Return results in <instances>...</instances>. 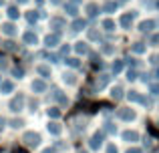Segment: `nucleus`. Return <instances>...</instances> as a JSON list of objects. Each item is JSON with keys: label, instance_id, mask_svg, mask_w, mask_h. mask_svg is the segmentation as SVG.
<instances>
[{"label": "nucleus", "instance_id": "obj_1", "mask_svg": "<svg viewBox=\"0 0 159 153\" xmlns=\"http://www.w3.org/2000/svg\"><path fill=\"white\" fill-rule=\"evenodd\" d=\"M22 141L26 143L28 147H36L40 143V135L39 133H34V131H28V133H24L22 135Z\"/></svg>", "mask_w": 159, "mask_h": 153}, {"label": "nucleus", "instance_id": "obj_2", "mask_svg": "<svg viewBox=\"0 0 159 153\" xmlns=\"http://www.w3.org/2000/svg\"><path fill=\"white\" fill-rule=\"evenodd\" d=\"M58 43H61V34H58V32H52V34H48L47 38H44V44H47L48 48H54Z\"/></svg>", "mask_w": 159, "mask_h": 153}, {"label": "nucleus", "instance_id": "obj_3", "mask_svg": "<svg viewBox=\"0 0 159 153\" xmlns=\"http://www.w3.org/2000/svg\"><path fill=\"white\" fill-rule=\"evenodd\" d=\"M22 40H24V44H28V47H34V44L39 43V36H36L32 30H28V32L22 34Z\"/></svg>", "mask_w": 159, "mask_h": 153}, {"label": "nucleus", "instance_id": "obj_4", "mask_svg": "<svg viewBox=\"0 0 159 153\" xmlns=\"http://www.w3.org/2000/svg\"><path fill=\"white\" fill-rule=\"evenodd\" d=\"M117 115H119V119H123V121H133V119H135V111L133 109H119Z\"/></svg>", "mask_w": 159, "mask_h": 153}, {"label": "nucleus", "instance_id": "obj_5", "mask_svg": "<svg viewBox=\"0 0 159 153\" xmlns=\"http://www.w3.org/2000/svg\"><path fill=\"white\" fill-rule=\"evenodd\" d=\"M133 18H135V12H129V14H123L121 16V20H119V24L123 28H131V24H133Z\"/></svg>", "mask_w": 159, "mask_h": 153}, {"label": "nucleus", "instance_id": "obj_6", "mask_svg": "<svg viewBox=\"0 0 159 153\" xmlns=\"http://www.w3.org/2000/svg\"><path fill=\"white\" fill-rule=\"evenodd\" d=\"M14 91V83L12 81H0V93L2 95H8Z\"/></svg>", "mask_w": 159, "mask_h": 153}, {"label": "nucleus", "instance_id": "obj_7", "mask_svg": "<svg viewBox=\"0 0 159 153\" xmlns=\"http://www.w3.org/2000/svg\"><path fill=\"white\" fill-rule=\"evenodd\" d=\"M48 24H51V28H54V30L58 32V30H61L62 26H65V20H62L61 16H52V18L48 20Z\"/></svg>", "mask_w": 159, "mask_h": 153}, {"label": "nucleus", "instance_id": "obj_8", "mask_svg": "<svg viewBox=\"0 0 159 153\" xmlns=\"http://www.w3.org/2000/svg\"><path fill=\"white\" fill-rule=\"evenodd\" d=\"M22 105H24V97H22V95H18L16 99H12V101H10V111H20V109H22Z\"/></svg>", "mask_w": 159, "mask_h": 153}, {"label": "nucleus", "instance_id": "obj_9", "mask_svg": "<svg viewBox=\"0 0 159 153\" xmlns=\"http://www.w3.org/2000/svg\"><path fill=\"white\" fill-rule=\"evenodd\" d=\"M32 91H34V93H44V91H47V83L40 81V79L32 81Z\"/></svg>", "mask_w": 159, "mask_h": 153}, {"label": "nucleus", "instance_id": "obj_10", "mask_svg": "<svg viewBox=\"0 0 159 153\" xmlns=\"http://www.w3.org/2000/svg\"><path fill=\"white\" fill-rule=\"evenodd\" d=\"M103 143V133H95L93 139H91V149H99Z\"/></svg>", "mask_w": 159, "mask_h": 153}, {"label": "nucleus", "instance_id": "obj_11", "mask_svg": "<svg viewBox=\"0 0 159 153\" xmlns=\"http://www.w3.org/2000/svg\"><path fill=\"white\" fill-rule=\"evenodd\" d=\"M36 73L43 79H48L51 77V67H48V65H39V67H36Z\"/></svg>", "mask_w": 159, "mask_h": 153}, {"label": "nucleus", "instance_id": "obj_12", "mask_svg": "<svg viewBox=\"0 0 159 153\" xmlns=\"http://www.w3.org/2000/svg\"><path fill=\"white\" fill-rule=\"evenodd\" d=\"M2 32H4L6 36H14V34H16V26H14L12 22H6V24H2Z\"/></svg>", "mask_w": 159, "mask_h": 153}, {"label": "nucleus", "instance_id": "obj_13", "mask_svg": "<svg viewBox=\"0 0 159 153\" xmlns=\"http://www.w3.org/2000/svg\"><path fill=\"white\" fill-rule=\"evenodd\" d=\"M85 20H83V18H75L73 20V24H70V28H73V30L75 32H79V30H83V28H85Z\"/></svg>", "mask_w": 159, "mask_h": 153}, {"label": "nucleus", "instance_id": "obj_14", "mask_svg": "<svg viewBox=\"0 0 159 153\" xmlns=\"http://www.w3.org/2000/svg\"><path fill=\"white\" fill-rule=\"evenodd\" d=\"M123 139L125 141H139V133H135V131H123Z\"/></svg>", "mask_w": 159, "mask_h": 153}, {"label": "nucleus", "instance_id": "obj_15", "mask_svg": "<svg viewBox=\"0 0 159 153\" xmlns=\"http://www.w3.org/2000/svg\"><path fill=\"white\" fill-rule=\"evenodd\" d=\"M153 26H155V22H153V20H143V22L139 24V30L141 32H149Z\"/></svg>", "mask_w": 159, "mask_h": 153}, {"label": "nucleus", "instance_id": "obj_16", "mask_svg": "<svg viewBox=\"0 0 159 153\" xmlns=\"http://www.w3.org/2000/svg\"><path fill=\"white\" fill-rule=\"evenodd\" d=\"M87 14L91 16V18H93V16H97L99 14V6L95 2H91V4H87Z\"/></svg>", "mask_w": 159, "mask_h": 153}, {"label": "nucleus", "instance_id": "obj_17", "mask_svg": "<svg viewBox=\"0 0 159 153\" xmlns=\"http://www.w3.org/2000/svg\"><path fill=\"white\" fill-rule=\"evenodd\" d=\"M127 97H129V101H135V103H147V101H145V99L141 97L139 93H137V91H131V93H129Z\"/></svg>", "mask_w": 159, "mask_h": 153}, {"label": "nucleus", "instance_id": "obj_18", "mask_svg": "<svg viewBox=\"0 0 159 153\" xmlns=\"http://www.w3.org/2000/svg\"><path fill=\"white\" fill-rule=\"evenodd\" d=\"M75 51H77L79 55H87V52H89V47H87V43H77L75 44Z\"/></svg>", "mask_w": 159, "mask_h": 153}, {"label": "nucleus", "instance_id": "obj_19", "mask_svg": "<svg viewBox=\"0 0 159 153\" xmlns=\"http://www.w3.org/2000/svg\"><path fill=\"white\" fill-rule=\"evenodd\" d=\"M65 10H66V14H69V16H77L79 8H77V4H66Z\"/></svg>", "mask_w": 159, "mask_h": 153}, {"label": "nucleus", "instance_id": "obj_20", "mask_svg": "<svg viewBox=\"0 0 159 153\" xmlns=\"http://www.w3.org/2000/svg\"><path fill=\"white\" fill-rule=\"evenodd\" d=\"M111 97L115 99V101H117V99H121V97H123V89H121V87H113V91H111Z\"/></svg>", "mask_w": 159, "mask_h": 153}, {"label": "nucleus", "instance_id": "obj_21", "mask_svg": "<svg viewBox=\"0 0 159 153\" xmlns=\"http://www.w3.org/2000/svg\"><path fill=\"white\" fill-rule=\"evenodd\" d=\"M6 12H8V18H12V20H14V18H18V14H20V12H18V8H16V6H10Z\"/></svg>", "mask_w": 159, "mask_h": 153}, {"label": "nucleus", "instance_id": "obj_22", "mask_svg": "<svg viewBox=\"0 0 159 153\" xmlns=\"http://www.w3.org/2000/svg\"><path fill=\"white\" fill-rule=\"evenodd\" d=\"M103 10H105V12H115L117 10V2H111V0H109V2H105Z\"/></svg>", "mask_w": 159, "mask_h": 153}, {"label": "nucleus", "instance_id": "obj_23", "mask_svg": "<svg viewBox=\"0 0 159 153\" xmlns=\"http://www.w3.org/2000/svg\"><path fill=\"white\" fill-rule=\"evenodd\" d=\"M103 28H105V30H115V22H113L111 18H105L103 20Z\"/></svg>", "mask_w": 159, "mask_h": 153}, {"label": "nucleus", "instance_id": "obj_24", "mask_svg": "<svg viewBox=\"0 0 159 153\" xmlns=\"http://www.w3.org/2000/svg\"><path fill=\"white\" fill-rule=\"evenodd\" d=\"M48 131H51L52 135H58L61 133V125H58V123H48Z\"/></svg>", "mask_w": 159, "mask_h": 153}, {"label": "nucleus", "instance_id": "obj_25", "mask_svg": "<svg viewBox=\"0 0 159 153\" xmlns=\"http://www.w3.org/2000/svg\"><path fill=\"white\" fill-rule=\"evenodd\" d=\"M65 83H69V85H75V83H77V77L73 75V73H65Z\"/></svg>", "mask_w": 159, "mask_h": 153}, {"label": "nucleus", "instance_id": "obj_26", "mask_svg": "<svg viewBox=\"0 0 159 153\" xmlns=\"http://www.w3.org/2000/svg\"><path fill=\"white\" fill-rule=\"evenodd\" d=\"M143 51H145V44H143V43H135V44H133V52H137V55H141Z\"/></svg>", "mask_w": 159, "mask_h": 153}, {"label": "nucleus", "instance_id": "obj_27", "mask_svg": "<svg viewBox=\"0 0 159 153\" xmlns=\"http://www.w3.org/2000/svg\"><path fill=\"white\" fill-rule=\"evenodd\" d=\"M123 71V61H115L113 63V73H121Z\"/></svg>", "mask_w": 159, "mask_h": 153}, {"label": "nucleus", "instance_id": "obj_28", "mask_svg": "<svg viewBox=\"0 0 159 153\" xmlns=\"http://www.w3.org/2000/svg\"><path fill=\"white\" fill-rule=\"evenodd\" d=\"M26 20H28V22H36V20H39V12H28V14H26Z\"/></svg>", "mask_w": 159, "mask_h": 153}, {"label": "nucleus", "instance_id": "obj_29", "mask_svg": "<svg viewBox=\"0 0 159 153\" xmlns=\"http://www.w3.org/2000/svg\"><path fill=\"white\" fill-rule=\"evenodd\" d=\"M66 65H69V67H73V69H77L81 63H79V59H73V56H70V59H66Z\"/></svg>", "mask_w": 159, "mask_h": 153}, {"label": "nucleus", "instance_id": "obj_30", "mask_svg": "<svg viewBox=\"0 0 159 153\" xmlns=\"http://www.w3.org/2000/svg\"><path fill=\"white\" fill-rule=\"evenodd\" d=\"M107 83H109V77H107V75H101V79L97 81V87H105Z\"/></svg>", "mask_w": 159, "mask_h": 153}, {"label": "nucleus", "instance_id": "obj_31", "mask_svg": "<svg viewBox=\"0 0 159 153\" xmlns=\"http://www.w3.org/2000/svg\"><path fill=\"white\" fill-rule=\"evenodd\" d=\"M58 115H61V111L57 109V107H52V109H48V117H52V119H57Z\"/></svg>", "mask_w": 159, "mask_h": 153}, {"label": "nucleus", "instance_id": "obj_32", "mask_svg": "<svg viewBox=\"0 0 159 153\" xmlns=\"http://www.w3.org/2000/svg\"><path fill=\"white\" fill-rule=\"evenodd\" d=\"M12 75H14V77H18V79H22L24 71H22V69H18V67H14V69H12Z\"/></svg>", "mask_w": 159, "mask_h": 153}, {"label": "nucleus", "instance_id": "obj_33", "mask_svg": "<svg viewBox=\"0 0 159 153\" xmlns=\"http://www.w3.org/2000/svg\"><path fill=\"white\" fill-rule=\"evenodd\" d=\"M105 131H107V133H117V127L113 125V123H107V125H105Z\"/></svg>", "mask_w": 159, "mask_h": 153}, {"label": "nucleus", "instance_id": "obj_34", "mask_svg": "<svg viewBox=\"0 0 159 153\" xmlns=\"http://www.w3.org/2000/svg\"><path fill=\"white\" fill-rule=\"evenodd\" d=\"M4 48H6V51H14V48H16V44L12 43V40H8V43H4Z\"/></svg>", "mask_w": 159, "mask_h": 153}, {"label": "nucleus", "instance_id": "obj_35", "mask_svg": "<svg viewBox=\"0 0 159 153\" xmlns=\"http://www.w3.org/2000/svg\"><path fill=\"white\" fill-rule=\"evenodd\" d=\"M10 125L18 129V127H22V121H20V119H12V121H10Z\"/></svg>", "mask_w": 159, "mask_h": 153}, {"label": "nucleus", "instance_id": "obj_36", "mask_svg": "<svg viewBox=\"0 0 159 153\" xmlns=\"http://www.w3.org/2000/svg\"><path fill=\"white\" fill-rule=\"evenodd\" d=\"M151 95H159V83H153L151 85Z\"/></svg>", "mask_w": 159, "mask_h": 153}, {"label": "nucleus", "instance_id": "obj_37", "mask_svg": "<svg viewBox=\"0 0 159 153\" xmlns=\"http://www.w3.org/2000/svg\"><path fill=\"white\" fill-rule=\"evenodd\" d=\"M151 65L159 69V55H153V56H151Z\"/></svg>", "mask_w": 159, "mask_h": 153}, {"label": "nucleus", "instance_id": "obj_38", "mask_svg": "<svg viewBox=\"0 0 159 153\" xmlns=\"http://www.w3.org/2000/svg\"><path fill=\"white\" fill-rule=\"evenodd\" d=\"M103 52H105V55H111V52H113V47H111V44H103Z\"/></svg>", "mask_w": 159, "mask_h": 153}, {"label": "nucleus", "instance_id": "obj_39", "mask_svg": "<svg viewBox=\"0 0 159 153\" xmlns=\"http://www.w3.org/2000/svg\"><path fill=\"white\" fill-rule=\"evenodd\" d=\"M127 79H129V81H135V79H137V71H129L127 73Z\"/></svg>", "mask_w": 159, "mask_h": 153}, {"label": "nucleus", "instance_id": "obj_40", "mask_svg": "<svg viewBox=\"0 0 159 153\" xmlns=\"http://www.w3.org/2000/svg\"><path fill=\"white\" fill-rule=\"evenodd\" d=\"M89 38H91V40H97V38H99V32H97V30H91V32H89Z\"/></svg>", "mask_w": 159, "mask_h": 153}, {"label": "nucleus", "instance_id": "obj_41", "mask_svg": "<svg viewBox=\"0 0 159 153\" xmlns=\"http://www.w3.org/2000/svg\"><path fill=\"white\" fill-rule=\"evenodd\" d=\"M107 153H117V147L115 145H107Z\"/></svg>", "mask_w": 159, "mask_h": 153}, {"label": "nucleus", "instance_id": "obj_42", "mask_svg": "<svg viewBox=\"0 0 159 153\" xmlns=\"http://www.w3.org/2000/svg\"><path fill=\"white\" fill-rule=\"evenodd\" d=\"M36 107H39V103H36V101H30V111H36Z\"/></svg>", "mask_w": 159, "mask_h": 153}, {"label": "nucleus", "instance_id": "obj_43", "mask_svg": "<svg viewBox=\"0 0 159 153\" xmlns=\"http://www.w3.org/2000/svg\"><path fill=\"white\" fill-rule=\"evenodd\" d=\"M127 153H141V149H139V147H131Z\"/></svg>", "mask_w": 159, "mask_h": 153}, {"label": "nucleus", "instance_id": "obj_44", "mask_svg": "<svg viewBox=\"0 0 159 153\" xmlns=\"http://www.w3.org/2000/svg\"><path fill=\"white\" fill-rule=\"evenodd\" d=\"M151 40H153V44H155V43H159V34H155V36H153Z\"/></svg>", "mask_w": 159, "mask_h": 153}, {"label": "nucleus", "instance_id": "obj_45", "mask_svg": "<svg viewBox=\"0 0 159 153\" xmlns=\"http://www.w3.org/2000/svg\"><path fill=\"white\" fill-rule=\"evenodd\" d=\"M2 129H4V119L0 117V131H2Z\"/></svg>", "mask_w": 159, "mask_h": 153}, {"label": "nucleus", "instance_id": "obj_46", "mask_svg": "<svg viewBox=\"0 0 159 153\" xmlns=\"http://www.w3.org/2000/svg\"><path fill=\"white\" fill-rule=\"evenodd\" d=\"M43 153H54V149H44Z\"/></svg>", "mask_w": 159, "mask_h": 153}, {"label": "nucleus", "instance_id": "obj_47", "mask_svg": "<svg viewBox=\"0 0 159 153\" xmlns=\"http://www.w3.org/2000/svg\"><path fill=\"white\" fill-rule=\"evenodd\" d=\"M18 2H20V4H24V2H28V0H18Z\"/></svg>", "mask_w": 159, "mask_h": 153}, {"label": "nucleus", "instance_id": "obj_48", "mask_svg": "<svg viewBox=\"0 0 159 153\" xmlns=\"http://www.w3.org/2000/svg\"><path fill=\"white\" fill-rule=\"evenodd\" d=\"M155 77H157V79H159V69H157V73H155Z\"/></svg>", "mask_w": 159, "mask_h": 153}, {"label": "nucleus", "instance_id": "obj_49", "mask_svg": "<svg viewBox=\"0 0 159 153\" xmlns=\"http://www.w3.org/2000/svg\"><path fill=\"white\" fill-rule=\"evenodd\" d=\"M79 153H87V151H79Z\"/></svg>", "mask_w": 159, "mask_h": 153}, {"label": "nucleus", "instance_id": "obj_50", "mask_svg": "<svg viewBox=\"0 0 159 153\" xmlns=\"http://www.w3.org/2000/svg\"><path fill=\"white\" fill-rule=\"evenodd\" d=\"M157 8H159V2H157Z\"/></svg>", "mask_w": 159, "mask_h": 153}, {"label": "nucleus", "instance_id": "obj_51", "mask_svg": "<svg viewBox=\"0 0 159 153\" xmlns=\"http://www.w3.org/2000/svg\"><path fill=\"white\" fill-rule=\"evenodd\" d=\"M123 2H125V0H123Z\"/></svg>", "mask_w": 159, "mask_h": 153}]
</instances>
